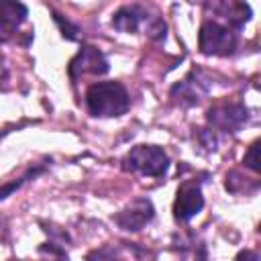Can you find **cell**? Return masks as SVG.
<instances>
[{"mask_svg": "<svg viewBox=\"0 0 261 261\" xmlns=\"http://www.w3.org/2000/svg\"><path fill=\"white\" fill-rule=\"evenodd\" d=\"M86 108L94 118H118L130 108V94L122 82H96L86 90Z\"/></svg>", "mask_w": 261, "mask_h": 261, "instance_id": "1", "label": "cell"}, {"mask_svg": "<svg viewBox=\"0 0 261 261\" xmlns=\"http://www.w3.org/2000/svg\"><path fill=\"white\" fill-rule=\"evenodd\" d=\"M239 47V31L220 20H204L198 31V49L208 57H230Z\"/></svg>", "mask_w": 261, "mask_h": 261, "instance_id": "2", "label": "cell"}, {"mask_svg": "<svg viewBox=\"0 0 261 261\" xmlns=\"http://www.w3.org/2000/svg\"><path fill=\"white\" fill-rule=\"evenodd\" d=\"M122 169L147 177H163L169 171V155L159 145H135L122 157Z\"/></svg>", "mask_w": 261, "mask_h": 261, "instance_id": "3", "label": "cell"}, {"mask_svg": "<svg viewBox=\"0 0 261 261\" xmlns=\"http://www.w3.org/2000/svg\"><path fill=\"white\" fill-rule=\"evenodd\" d=\"M210 88H212L210 75L204 73L202 69H192L184 80H179L177 84L171 86L169 98L175 106L192 108V106H198L208 96Z\"/></svg>", "mask_w": 261, "mask_h": 261, "instance_id": "4", "label": "cell"}, {"mask_svg": "<svg viewBox=\"0 0 261 261\" xmlns=\"http://www.w3.org/2000/svg\"><path fill=\"white\" fill-rule=\"evenodd\" d=\"M206 122L216 133L234 135L249 122V108L241 102H218L206 110Z\"/></svg>", "mask_w": 261, "mask_h": 261, "instance_id": "5", "label": "cell"}, {"mask_svg": "<svg viewBox=\"0 0 261 261\" xmlns=\"http://www.w3.org/2000/svg\"><path fill=\"white\" fill-rule=\"evenodd\" d=\"M110 71V63L108 57L94 45L82 43V47L77 49V53L69 59L67 63V75L71 82H75L80 75L92 73V75H106Z\"/></svg>", "mask_w": 261, "mask_h": 261, "instance_id": "6", "label": "cell"}, {"mask_svg": "<svg viewBox=\"0 0 261 261\" xmlns=\"http://www.w3.org/2000/svg\"><path fill=\"white\" fill-rule=\"evenodd\" d=\"M155 218V206L149 198L139 196L133 202H128L124 208H120L116 214H112V222L124 230V232H139Z\"/></svg>", "mask_w": 261, "mask_h": 261, "instance_id": "7", "label": "cell"}, {"mask_svg": "<svg viewBox=\"0 0 261 261\" xmlns=\"http://www.w3.org/2000/svg\"><path fill=\"white\" fill-rule=\"evenodd\" d=\"M202 208H204V196H202L200 181H196V179L181 181L175 192V200H173V220L186 224Z\"/></svg>", "mask_w": 261, "mask_h": 261, "instance_id": "8", "label": "cell"}, {"mask_svg": "<svg viewBox=\"0 0 261 261\" xmlns=\"http://www.w3.org/2000/svg\"><path fill=\"white\" fill-rule=\"evenodd\" d=\"M155 18H157V14H151L149 8L143 4H124L112 12L110 24H112V29H116L118 33H124V35H135L141 29L147 35V31Z\"/></svg>", "mask_w": 261, "mask_h": 261, "instance_id": "9", "label": "cell"}, {"mask_svg": "<svg viewBox=\"0 0 261 261\" xmlns=\"http://www.w3.org/2000/svg\"><path fill=\"white\" fill-rule=\"evenodd\" d=\"M29 8L22 0H0V43L10 41L27 22Z\"/></svg>", "mask_w": 261, "mask_h": 261, "instance_id": "10", "label": "cell"}, {"mask_svg": "<svg viewBox=\"0 0 261 261\" xmlns=\"http://www.w3.org/2000/svg\"><path fill=\"white\" fill-rule=\"evenodd\" d=\"M214 12L220 14L224 18V22L237 31H241L253 14L251 6L243 0H218V4L214 6Z\"/></svg>", "mask_w": 261, "mask_h": 261, "instance_id": "11", "label": "cell"}, {"mask_svg": "<svg viewBox=\"0 0 261 261\" xmlns=\"http://www.w3.org/2000/svg\"><path fill=\"white\" fill-rule=\"evenodd\" d=\"M224 188L230 192V194H237V196H247V194H255L259 190V181L257 179H249L245 177L243 173H239L237 169L228 171L224 175Z\"/></svg>", "mask_w": 261, "mask_h": 261, "instance_id": "12", "label": "cell"}, {"mask_svg": "<svg viewBox=\"0 0 261 261\" xmlns=\"http://www.w3.org/2000/svg\"><path fill=\"white\" fill-rule=\"evenodd\" d=\"M45 171V165H33V167H29L18 179H14V181H10V184H6V186H0V200H4V198H8L14 190H20L27 181H31V179H35L37 175H41Z\"/></svg>", "mask_w": 261, "mask_h": 261, "instance_id": "13", "label": "cell"}, {"mask_svg": "<svg viewBox=\"0 0 261 261\" xmlns=\"http://www.w3.org/2000/svg\"><path fill=\"white\" fill-rule=\"evenodd\" d=\"M51 14H53V22L57 24V29H59V33H61V37H63L65 41H80L82 29H80L75 22H71V20L65 18L63 14H59L57 10H51Z\"/></svg>", "mask_w": 261, "mask_h": 261, "instance_id": "14", "label": "cell"}, {"mask_svg": "<svg viewBox=\"0 0 261 261\" xmlns=\"http://www.w3.org/2000/svg\"><path fill=\"white\" fill-rule=\"evenodd\" d=\"M194 141L206 153H212V151L218 149V133L212 130L210 126H206V128H194Z\"/></svg>", "mask_w": 261, "mask_h": 261, "instance_id": "15", "label": "cell"}, {"mask_svg": "<svg viewBox=\"0 0 261 261\" xmlns=\"http://www.w3.org/2000/svg\"><path fill=\"white\" fill-rule=\"evenodd\" d=\"M243 165L249 167L251 171L259 173V141H253L249 145V149H247V153L243 157Z\"/></svg>", "mask_w": 261, "mask_h": 261, "instance_id": "16", "label": "cell"}, {"mask_svg": "<svg viewBox=\"0 0 261 261\" xmlns=\"http://www.w3.org/2000/svg\"><path fill=\"white\" fill-rule=\"evenodd\" d=\"M39 253H41V255H51V257H67L65 245L59 243V241H53V239H49L47 243H43V245L39 247Z\"/></svg>", "mask_w": 261, "mask_h": 261, "instance_id": "17", "label": "cell"}, {"mask_svg": "<svg viewBox=\"0 0 261 261\" xmlns=\"http://www.w3.org/2000/svg\"><path fill=\"white\" fill-rule=\"evenodd\" d=\"M237 257H239V259H241V257H245V259H253V261H259V255H257V253H251V251H241Z\"/></svg>", "mask_w": 261, "mask_h": 261, "instance_id": "18", "label": "cell"}]
</instances>
